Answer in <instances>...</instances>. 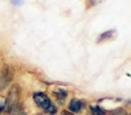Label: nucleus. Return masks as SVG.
I'll use <instances>...</instances> for the list:
<instances>
[{
  "label": "nucleus",
  "instance_id": "5",
  "mask_svg": "<svg viewBox=\"0 0 131 115\" xmlns=\"http://www.w3.org/2000/svg\"><path fill=\"white\" fill-rule=\"evenodd\" d=\"M83 108V103L82 100H79L77 99H72L69 103V110L72 112H79Z\"/></svg>",
  "mask_w": 131,
  "mask_h": 115
},
{
  "label": "nucleus",
  "instance_id": "12",
  "mask_svg": "<svg viewBox=\"0 0 131 115\" xmlns=\"http://www.w3.org/2000/svg\"><path fill=\"white\" fill-rule=\"evenodd\" d=\"M61 115H75V114H73V113L71 112V111H61Z\"/></svg>",
  "mask_w": 131,
  "mask_h": 115
},
{
  "label": "nucleus",
  "instance_id": "2",
  "mask_svg": "<svg viewBox=\"0 0 131 115\" xmlns=\"http://www.w3.org/2000/svg\"><path fill=\"white\" fill-rule=\"evenodd\" d=\"M20 94H21V89L18 85L15 84L10 88L7 93V100L5 101V110L7 113H11L14 109L18 105Z\"/></svg>",
  "mask_w": 131,
  "mask_h": 115
},
{
  "label": "nucleus",
  "instance_id": "4",
  "mask_svg": "<svg viewBox=\"0 0 131 115\" xmlns=\"http://www.w3.org/2000/svg\"><path fill=\"white\" fill-rule=\"evenodd\" d=\"M117 37V31L116 30H109V31H105L104 33L100 34L96 41L97 44H101V43H106V42L115 41Z\"/></svg>",
  "mask_w": 131,
  "mask_h": 115
},
{
  "label": "nucleus",
  "instance_id": "10",
  "mask_svg": "<svg viewBox=\"0 0 131 115\" xmlns=\"http://www.w3.org/2000/svg\"><path fill=\"white\" fill-rule=\"evenodd\" d=\"M13 111H15V114H14V115H27L26 112H25V111H23L22 109L18 108V105L16 107L15 109H14Z\"/></svg>",
  "mask_w": 131,
  "mask_h": 115
},
{
  "label": "nucleus",
  "instance_id": "9",
  "mask_svg": "<svg viewBox=\"0 0 131 115\" xmlns=\"http://www.w3.org/2000/svg\"><path fill=\"white\" fill-rule=\"evenodd\" d=\"M103 0H87V8L89 7H94L96 5L100 4Z\"/></svg>",
  "mask_w": 131,
  "mask_h": 115
},
{
  "label": "nucleus",
  "instance_id": "8",
  "mask_svg": "<svg viewBox=\"0 0 131 115\" xmlns=\"http://www.w3.org/2000/svg\"><path fill=\"white\" fill-rule=\"evenodd\" d=\"M109 115H127V113L124 109L118 108V109H116V110H115V111H112Z\"/></svg>",
  "mask_w": 131,
  "mask_h": 115
},
{
  "label": "nucleus",
  "instance_id": "1",
  "mask_svg": "<svg viewBox=\"0 0 131 115\" xmlns=\"http://www.w3.org/2000/svg\"><path fill=\"white\" fill-rule=\"evenodd\" d=\"M33 100L39 108H41L43 111L48 112L49 114H56L57 108L54 104L51 102L50 99L47 94L43 92H36L33 94Z\"/></svg>",
  "mask_w": 131,
  "mask_h": 115
},
{
  "label": "nucleus",
  "instance_id": "7",
  "mask_svg": "<svg viewBox=\"0 0 131 115\" xmlns=\"http://www.w3.org/2000/svg\"><path fill=\"white\" fill-rule=\"evenodd\" d=\"M54 95L58 100H64L68 95V92L63 89H59L54 91Z\"/></svg>",
  "mask_w": 131,
  "mask_h": 115
},
{
  "label": "nucleus",
  "instance_id": "3",
  "mask_svg": "<svg viewBox=\"0 0 131 115\" xmlns=\"http://www.w3.org/2000/svg\"><path fill=\"white\" fill-rule=\"evenodd\" d=\"M15 75V70L11 64H6L0 68V91L6 89Z\"/></svg>",
  "mask_w": 131,
  "mask_h": 115
},
{
  "label": "nucleus",
  "instance_id": "6",
  "mask_svg": "<svg viewBox=\"0 0 131 115\" xmlns=\"http://www.w3.org/2000/svg\"><path fill=\"white\" fill-rule=\"evenodd\" d=\"M90 110H91V112L92 115H105L106 114V111L105 110L101 108L99 106H91L90 107Z\"/></svg>",
  "mask_w": 131,
  "mask_h": 115
},
{
  "label": "nucleus",
  "instance_id": "11",
  "mask_svg": "<svg viewBox=\"0 0 131 115\" xmlns=\"http://www.w3.org/2000/svg\"><path fill=\"white\" fill-rule=\"evenodd\" d=\"M11 3L14 6H21L24 3V0H11Z\"/></svg>",
  "mask_w": 131,
  "mask_h": 115
}]
</instances>
